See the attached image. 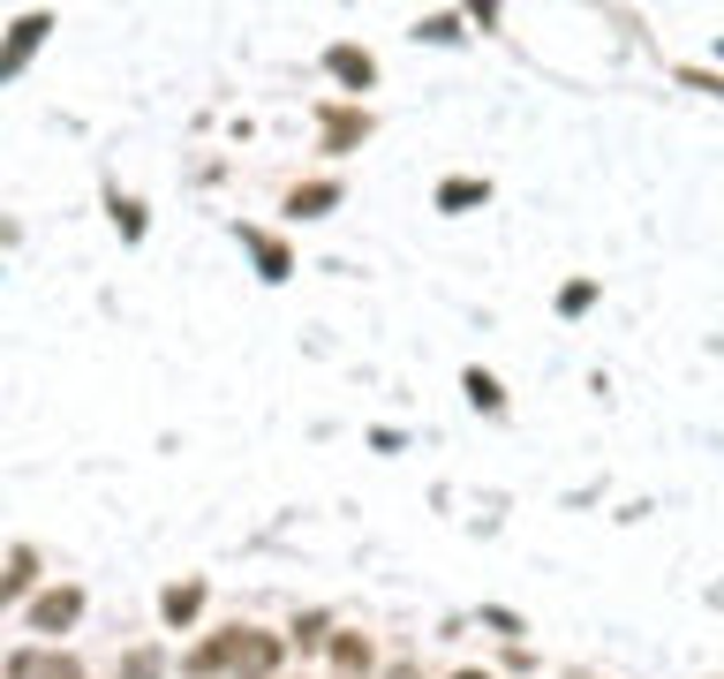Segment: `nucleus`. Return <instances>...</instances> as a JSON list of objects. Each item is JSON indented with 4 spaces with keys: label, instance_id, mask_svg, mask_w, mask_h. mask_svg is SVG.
I'll return each mask as SVG.
<instances>
[{
    "label": "nucleus",
    "instance_id": "nucleus-7",
    "mask_svg": "<svg viewBox=\"0 0 724 679\" xmlns=\"http://www.w3.org/2000/svg\"><path fill=\"white\" fill-rule=\"evenodd\" d=\"M197 604H204V589H197V582H189V589H167V596H159V612H167L174 627H181V619H197Z\"/></svg>",
    "mask_w": 724,
    "mask_h": 679
},
{
    "label": "nucleus",
    "instance_id": "nucleus-6",
    "mask_svg": "<svg viewBox=\"0 0 724 679\" xmlns=\"http://www.w3.org/2000/svg\"><path fill=\"white\" fill-rule=\"evenodd\" d=\"M333 76H347V84H370L378 69H370V53H355V45H333Z\"/></svg>",
    "mask_w": 724,
    "mask_h": 679
},
{
    "label": "nucleus",
    "instance_id": "nucleus-10",
    "mask_svg": "<svg viewBox=\"0 0 724 679\" xmlns=\"http://www.w3.org/2000/svg\"><path fill=\"white\" fill-rule=\"evenodd\" d=\"M325 205H333V189H325V181H317V189H295V212H325Z\"/></svg>",
    "mask_w": 724,
    "mask_h": 679
},
{
    "label": "nucleus",
    "instance_id": "nucleus-2",
    "mask_svg": "<svg viewBox=\"0 0 724 679\" xmlns=\"http://www.w3.org/2000/svg\"><path fill=\"white\" fill-rule=\"evenodd\" d=\"M76 612H84V596H76V589H45L39 604H31V627H39V635H61Z\"/></svg>",
    "mask_w": 724,
    "mask_h": 679
},
{
    "label": "nucleus",
    "instance_id": "nucleus-5",
    "mask_svg": "<svg viewBox=\"0 0 724 679\" xmlns=\"http://www.w3.org/2000/svg\"><path fill=\"white\" fill-rule=\"evenodd\" d=\"M234 649H242V635H219V641H204V649H189V672H219V665H234Z\"/></svg>",
    "mask_w": 724,
    "mask_h": 679
},
{
    "label": "nucleus",
    "instance_id": "nucleus-4",
    "mask_svg": "<svg viewBox=\"0 0 724 679\" xmlns=\"http://www.w3.org/2000/svg\"><path fill=\"white\" fill-rule=\"evenodd\" d=\"M8 679H84V672H76L69 657H39V649H31V657H15V665H8Z\"/></svg>",
    "mask_w": 724,
    "mask_h": 679
},
{
    "label": "nucleus",
    "instance_id": "nucleus-9",
    "mask_svg": "<svg viewBox=\"0 0 724 679\" xmlns=\"http://www.w3.org/2000/svg\"><path fill=\"white\" fill-rule=\"evenodd\" d=\"M469 393H475V408H499V378H483V370H469Z\"/></svg>",
    "mask_w": 724,
    "mask_h": 679
},
{
    "label": "nucleus",
    "instance_id": "nucleus-1",
    "mask_svg": "<svg viewBox=\"0 0 724 679\" xmlns=\"http://www.w3.org/2000/svg\"><path fill=\"white\" fill-rule=\"evenodd\" d=\"M45 31H53V15H23V23H15V39H8V53H0V84H8V76H15V69L39 53Z\"/></svg>",
    "mask_w": 724,
    "mask_h": 679
},
{
    "label": "nucleus",
    "instance_id": "nucleus-8",
    "mask_svg": "<svg viewBox=\"0 0 724 679\" xmlns=\"http://www.w3.org/2000/svg\"><path fill=\"white\" fill-rule=\"evenodd\" d=\"M23 589H31V552H15V558H8V574H0V604H15Z\"/></svg>",
    "mask_w": 724,
    "mask_h": 679
},
{
    "label": "nucleus",
    "instance_id": "nucleus-3",
    "mask_svg": "<svg viewBox=\"0 0 724 679\" xmlns=\"http://www.w3.org/2000/svg\"><path fill=\"white\" fill-rule=\"evenodd\" d=\"M272 665H280V641H272V635H242V649H234V672H242V679H264Z\"/></svg>",
    "mask_w": 724,
    "mask_h": 679
}]
</instances>
